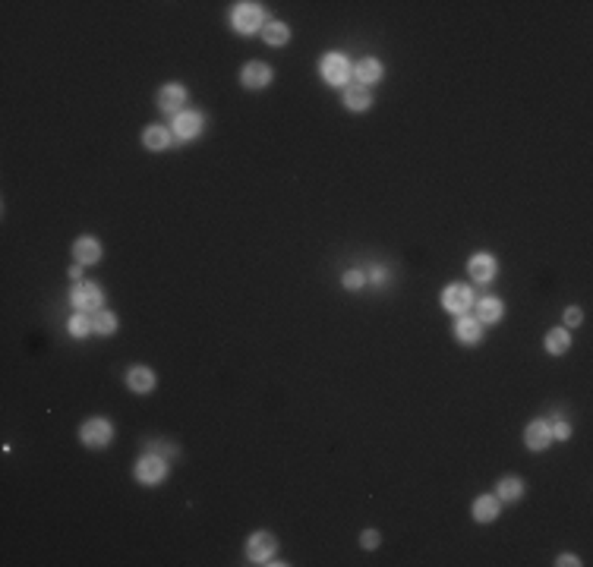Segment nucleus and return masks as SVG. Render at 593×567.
<instances>
[{
	"instance_id": "obj_12",
	"label": "nucleus",
	"mask_w": 593,
	"mask_h": 567,
	"mask_svg": "<svg viewBox=\"0 0 593 567\" xmlns=\"http://www.w3.org/2000/svg\"><path fill=\"white\" fill-rule=\"evenodd\" d=\"M183 101H186V89L183 85H177V82H171V85H165L161 89V95H158V104H161V111H177V107H183Z\"/></svg>"
},
{
	"instance_id": "obj_9",
	"label": "nucleus",
	"mask_w": 593,
	"mask_h": 567,
	"mask_svg": "<svg viewBox=\"0 0 593 567\" xmlns=\"http://www.w3.org/2000/svg\"><path fill=\"white\" fill-rule=\"evenodd\" d=\"M524 441H527V447H533V451H543V447H549V441H552L549 422H543V419L530 422V425H527V435H524Z\"/></svg>"
},
{
	"instance_id": "obj_30",
	"label": "nucleus",
	"mask_w": 593,
	"mask_h": 567,
	"mask_svg": "<svg viewBox=\"0 0 593 567\" xmlns=\"http://www.w3.org/2000/svg\"><path fill=\"white\" fill-rule=\"evenodd\" d=\"M558 564H565V567H568V564H581V561L574 558V555H562V558H558Z\"/></svg>"
},
{
	"instance_id": "obj_5",
	"label": "nucleus",
	"mask_w": 593,
	"mask_h": 567,
	"mask_svg": "<svg viewBox=\"0 0 593 567\" xmlns=\"http://www.w3.org/2000/svg\"><path fill=\"white\" fill-rule=\"evenodd\" d=\"M79 435H82V441H86L89 447H104L107 441H111V422H107V419H89Z\"/></svg>"
},
{
	"instance_id": "obj_2",
	"label": "nucleus",
	"mask_w": 593,
	"mask_h": 567,
	"mask_svg": "<svg viewBox=\"0 0 593 567\" xmlns=\"http://www.w3.org/2000/svg\"><path fill=\"white\" fill-rule=\"evenodd\" d=\"M259 22H262V7L259 3H237L234 7V26L237 32H244V35H250V32H256Z\"/></svg>"
},
{
	"instance_id": "obj_11",
	"label": "nucleus",
	"mask_w": 593,
	"mask_h": 567,
	"mask_svg": "<svg viewBox=\"0 0 593 567\" xmlns=\"http://www.w3.org/2000/svg\"><path fill=\"white\" fill-rule=\"evenodd\" d=\"M199 129H202L199 113H193V111L177 113V120H174V133H177L180 139H193V136H199Z\"/></svg>"
},
{
	"instance_id": "obj_28",
	"label": "nucleus",
	"mask_w": 593,
	"mask_h": 567,
	"mask_svg": "<svg viewBox=\"0 0 593 567\" xmlns=\"http://www.w3.org/2000/svg\"><path fill=\"white\" fill-rule=\"evenodd\" d=\"M568 432H572V429H568V422H558L556 429H552V438H562L565 441V438H568Z\"/></svg>"
},
{
	"instance_id": "obj_7",
	"label": "nucleus",
	"mask_w": 593,
	"mask_h": 567,
	"mask_svg": "<svg viewBox=\"0 0 593 567\" xmlns=\"http://www.w3.org/2000/svg\"><path fill=\"white\" fill-rule=\"evenodd\" d=\"M161 476H165V461H161L158 454H145L143 461L136 463V479L145 482V485H149V482H158Z\"/></svg>"
},
{
	"instance_id": "obj_21",
	"label": "nucleus",
	"mask_w": 593,
	"mask_h": 567,
	"mask_svg": "<svg viewBox=\"0 0 593 567\" xmlns=\"http://www.w3.org/2000/svg\"><path fill=\"white\" fill-rule=\"evenodd\" d=\"M143 142L149 145V149H165L167 142H171V129H165V127H149L143 133Z\"/></svg>"
},
{
	"instance_id": "obj_8",
	"label": "nucleus",
	"mask_w": 593,
	"mask_h": 567,
	"mask_svg": "<svg viewBox=\"0 0 593 567\" xmlns=\"http://www.w3.org/2000/svg\"><path fill=\"white\" fill-rule=\"evenodd\" d=\"M240 82H244L246 89H265V85L272 82V70L265 64H246L244 70H240Z\"/></svg>"
},
{
	"instance_id": "obj_17",
	"label": "nucleus",
	"mask_w": 593,
	"mask_h": 567,
	"mask_svg": "<svg viewBox=\"0 0 593 567\" xmlns=\"http://www.w3.org/2000/svg\"><path fill=\"white\" fill-rule=\"evenodd\" d=\"M354 73H357V79H360L363 85L379 82V79H382V64H379V60H372V57H363Z\"/></svg>"
},
{
	"instance_id": "obj_10",
	"label": "nucleus",
	"mask_w": 593,
	"mask_h": 567,
	"mask_svg": "<svg viewBox=\"0 0 593 567\" xmlns=\"http://www.w3.org/2000/svg\"><path fill=\"white\" fill-rule=\"evenodd\" d=\"M471 275H473V281H480V284H486V281H493L495 277V259L489 252H480V255H473L471 259Z\"/></svg>"
},
{
	"instance_id": "obj_19",
	"label": "nucleus",
	"mask_w": 593,
	"mask_h": 567,
	"mask_svg": "<svg viewBox=\"0 0 593 567\" xmlns=\"http://www.w3.org/2000/svg\"><path fill=\"white\" fill-rule=\"evenodd\" d=\"M477 319L480 322H499L502 319V303L499 299H493V297L480 299L477 303Z\"/></svg>"
},
{
	"instance_id": "obj_13",
	"label": "nucleus",
	"mask_w": 593,
	"mask_h": 567,
	"mask_svg": "<svg viewBox=\"0 0 593 567\" xmlns=\"http://www.w3.org/2000/svg\"><path fill=\"white\" fill-rule=\"evenodd\" d=\"M127 384H129L133 391H136V394H149V391L155 388V375H152V369L136 366V369H129Z\"/></svg>"
},
{
	"instance_id": "obj_16",
	"label": "nucleus",
	"mask_w": 593,
	"mask_h": 567,
	"mask_svg": "<svg viewBox=\"0 0 593 567\" xmlns=\"http://www.w3.org/2000/svg\"><path fill=\"white\" fill-rule=\"evenodd\" d=\"M473 517H477L480 523H489V520H495V517H499V498L480 495L477 501H473Z\"/></svg>"
},
{
	"instance_id": "obj_23",
	"label": "nucleus",
	"mask_w": 593,
	"mask_h": 567,
	"mask_svg": "<svg viewBox=\"0 0 593 567\" xmlns=\"http://www.w3.org/2000/svg\"><path fill=\"white\" fill-rule=\"evenodd\" d=\"M568 344H572V337H568V331H565V328H556V331L546 334V350H549V353H565V350H568Z\"/></svg>"
},
{
	"instance_id": "obj_1",
	"label": "nucleus",
	"mask_w": 593,
	"mask_h": 567,
	"mask_svg": "<svg viewBox=\"0 0 593 567\" xmlns=\"http://www.w3.org/2000/svg\"><path fill=\"white\" fill-rule=\"evenodd\" d=\"M101 299H104V293H101V287L98 284H92V281L76 284V290H73V306L82 309V312L101 309Z\"/></svg>"
},
{
	"instance_id": "obj_6",
	"label": "nucleus",
	"mask_w": 593,
	"mask_h": 567,
	"mask_svg": "<svg viewBox=\"0 0 593 567\" xmlns=\"http://www.w3.org/2000/svg\"><path fill=\"white\" fill-rule=\"evenodd\" d=\"M272 552H275V536L272 532H253L250 536V546H246V555H250L253 561H262L265 564V558H272Z\"/></svg>"
},
{
	"instance_id": "obj_24",
	"label": "nucleus",
	"mask_w": 593,
	"mask_h": 567,
	"mask_svg": "<svg viewBox=\"0 0 593 567\" xmlns=\"http://www.w3.org/2000/svg\"><path fill=\"white\" fill-rule=\"evenodd\" d=\"M262 35H265V41H268V44H284L287 38H291V32H287L284 22H268Z\"/></svg>"
},
{
	"instance_id": "obj_18",
	"label": "nucleus",
	"mask_w": 593,
	"mask_h": 567,
	"mask_svg": "<svg viewBox=\"0 0 593 567\" xmlns=\"http://www.w3.org/2000/svg\"><path fill=\"white\" fill-rule=\"evenodd\" d=\"M455 331H457V337L464 340V344H480V337H483V328H480L477 319H461Z\"/></svg>"
},
{
	"instance_id": "obj_26",
	"label": "nucleus",
	"mask_w": 593,
	"mask_h": 567,
	"mask_svg": "<svg viewBox=\"0 0 593 567\" xmlns=\"http://www.w3.org/2000/svg\"><path fill=\"white\" fill-rule=\"evenodd\" d=\"M363 281H366V277L360 275V271H344V277H341V284L347 287V290H360V287H363Z\"/></svg>"
},
{
	"instance_id": "obj_29",
	"label": "nucleus",
	"mask_w": 593,
	"mask_h": 567,
	"mask_svg": "<svg viewBox=\"0 0 593 567\" xmlns=\"http://www.w3.org/2000/svg\"><path fill=\"white\" fill-rule=\"evenodd\" d=\"M565 322L568 325H581V309H568L565 312Z\"/></svg>"
},
{
	"instance_id": "obj_4",
	"label": "nucleus",
	"mask_w": 593,
	"mask_h": 567,
	"mask_svg": "<svg viewBox=\"0 0 593 567\" xmlns=\"http://www.w3.org/2000/svg\"><path fill=\"white\" fill-rule=\"evenodd\" d=\"M471 303H473V293H471V287H464V284H451L448 290L442 293V306L448 312H455V315L471 309Z\"/></svg>"
},
{
	"instance_id": "obj_25",
	"label": "nucleus",
	"mask_w": 593,
	"mask_h": 567,
	"mask_svg": "<svg viewBox=\"0 0 593 567\" xmlns=\"http://www.w3.org/2000/svg\"><path fill=\"white\" fill-rule=\"evenodd\" d=\"M66 331H70L73 337H86V334L92 331V319H89V315H73V319L66 322Z\"/></svg>"
},
{
	"instance_id": "obj_3",
	"label": "nucleus",
	"mask_w": 593,
	"mask_h": 567,
	"mask_svg": "<svg viewBox=\"0 0 593 567\" xmlns=\"http://www.w3.org/2000/svg\"><path fill=\"white\" fill-rule=\"evenodd\" d=\"M322 76H325V82L331 85H344L350 76V64L344 54H329L325 60H322Z\"/></svg>"
},
{
	"instance_id": "obj_15",
	"label": "nucleus",
	"mask_w": 593,
	"mask_h": 567,
	"mask_svg": "<svg viewBox=\"0 0 593 567\" xmlns=\"http://www.w3.org/2000/svg\"><path fill=\"white\" fill-rule=\"evenodd\" d=\"M370 104H372V95L366 85H350L347 92H344V107L347 111H366Z\"/></svg>"
},
{
	"instance_id": "obj_14",
	"label": "nucleus",
	"mask_w": 593,
	"mask_h": 567,
	"mask_svg": "<svg viewBox=\"0 0 593 567\" xmlns=\"http://www.w3.org/2000/svg\"><path fill=\"white\" fill-rule=\"evenodd\" d=\"M73 255L79 259V265H95L101 259V246L92 240V236H82V240H76V246H73Z\"/></svg>"
},
{
	"instance_id": "obj_22",
	"label": "nucleus",
	"mask_w": 593,
	"mask_h": 567,
	"mask_svg": "<svg viewBox=\"0 0 593 567\" xmlns=\"http://www.w3.org/2000/svg\"><path fill=\"white\" fill-rule=\"evenodd\" d=\"M524 495V482L515 479V476H505V479L499 482V498H505V501H518V498Z\"/></svg>"
},
{
	"instance_id": "obj_20",
	"label": "nucleus",
	"mask_w": 593,
	"mask_h": 567,
	"mask_svg": "<svg viewBox=\"0 0 593 567\" xmlns=\"http://www.w3.org/2000/svg\"><path fill=\"white\" fill-rule=\"evenodd\" d=\"M89 319H92V331L95 334H111L117 328V319L111 315V312H104V309H95Z\"/></svg>"
},
{
	"instance_id": "obj_27",
	"label": "nucleus",
	"mask_w": 593,
	"mask_h": 567,
	"mask_svg": "<svg viewBox=\"0 0 593 567\" xmlns=\"http://www.w3.org/2000/svg\"><path fill=\"white\" fill-rule=\"evenodd\" d=\"M360 542H363V548H376V546H379V532H376V530H366Z\"/></svg>"
}]
</instances>
